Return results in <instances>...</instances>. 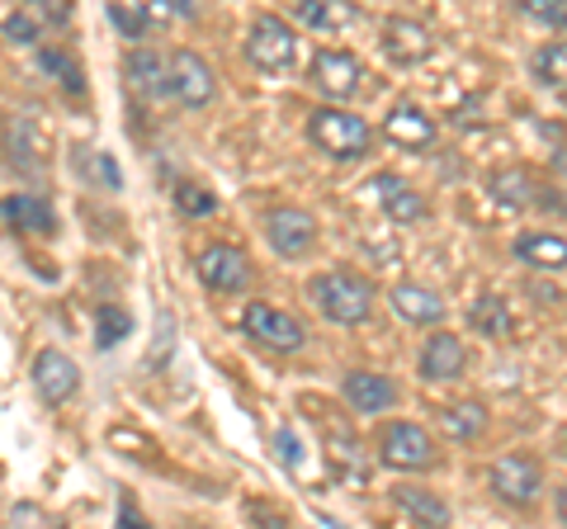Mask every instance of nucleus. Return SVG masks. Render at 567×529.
<instances>
[{"label": "nucleus", "instance_id": "f257e3e1", "mask_svg": "<svg viewBox=\"0 0 567 529\" xmlns=\"http://www.w3.org/2000/svg\"><path fill=\"white\" fill-rule=\"evenodd\" d=\"M312 303L322 317H331V322L341 326H354V322H369V312H374V289H369V279L350 274V270H327L317 274L312 284Z\"/></svg>", "mask_w": 567, "mask_h": 529}, {"label": "nucleus", "instance_id": "f03ea898", "mask_svg": "<svg viewBox=\"0 0 567 529\" xmlns=\"http://www.w3.org/2000/svg\"><path fill=\"white\" fill-rule=\"evenodd\" d=\"M308 133L336 162H354V156H364L374 147V128H369L360 114H346V110H317L308 118Z\"/></svg>", "mask_w": 567, "mask_h": 529}, {"label": "nucleus", "instance_id": "7ed1b4c3", "mask_svg": "<svg viewBox=\"0 0 567 529\" xmlns=\"http://www.w3.org/2000/svg\"><path fill=\"white\" fill-rule=\"evenodd\" d=\"M246 62L265 76H284L298 62V33L279 14H260L251 33H246Z\"/></svg>", "mask_w": 567, "mask_h": 529}, {"label": "nucleus", "instance_id": "20e7f679", "mask_svg": "<svg viewBox=\"0 0 567 529\" xmlns=\"http://www.w3.org/2000/svg\"><path fill=\"white\" fill-rule=\"evenodd\" d=\"M379 458L398 473H425L435 464V439L416 421H393V426L379 431Z\"/></svg>", "mask_w": 567, "mask_h": 529}, {"label": "nucleus", "instance_id": "39448f33", "mask_svg": "<svg viewBox=\"0 0 567 529\" xmlns=\"http://www.w3.org/2000/svg\"><path fill=\"white\" fill-rule=\"evenodd\" d=\"M166 95L181 100L185 110H208V100L218 95V81H213V66L199 58V52H171L166 58Z\"/></svg>", "mask_w": 567, "mask_h": 529}, {"label": "nucleus", "instance_id": "423d86ee", "mask_svg": "<svg viewBox=\"0 0 567 529\" xmlns=\"http://www.w3.org/2000/svg\"><path fill=\"white\" fill-rule=\"evenodd\" d=\"M487 487L496 491V501H506V506H535L539 501V491H544V473L535 458H525V454H502L496 464L487 468Z\"/></svg>", "mask_w": 567, "mask_h": 529}, {"label": "nucleus", "instance_id": "0eeeda50", "mask_svg": "<svg viewBox=\"0 0 567 529\" xmlns=\"http://www.w3.org/2000/svg\"><path fill=\"white\" fill-rule=\"evenodd\" d=\"M241 326H246V336H256L260 345L279 350V355H293V350H303V341H308V331H303V322H298V317L279 312V308H265V303L246 308Z\"/></svg>", "mask_w": 567, "mask_h": 529}, {"label": "nucleus", "instance_id": "6e6552de", "mask_svg": "<svg viewBox=\"0 0 567 529\" xmlns=\"http://www.w3.org/2000/svg\"><path fill=\"white\" fill-rule=\"evenodd\" d=\"M312 85L331 100H350L364 85V62L346 48H322L312 58Z\"/></svg>", "mask_w": 567, "mask_h": 529}, {"label": "nucleus", "instance_id": "1a4fd4ad", "mask_svg": "<svg viewBox=\"0 0 567 529\" xmlns=\"http://www.w3.org/2000/svg\"><path fill=\"white\" fill-rule=\"evenodd\" d=\"M33 387H39V397L48 402V407H62V402L76 397L81 387V369L71 355H62V350H39V360H33Z\"/></svg>", "mask_w": 567, "mask_h": 529}, {"label": "nucleus", "instance_id": "9d476101", "mask_svg": "<svg viewBox=\"0 0 567 529\" xmlns=\"http://www.w3.org/2000/svg\"><path fill=\"white\" fill-rule=\"evenodd\" d=\"M383 137L402 152H431L435 147V118L421 104H393L383 118Z\"/></svg>", "mask_w": 567, "mask_h": 529}, {"label": "nucleus", "instance_id": "9b49d317", "mask_svg": "<svg viewBox=\"0 0 567 529\" xmlns=\"http://www.w3.org/2000/svg\"><path fill=\"white\" fill-rule=\"evenodd\" d=\"M199 279L218 293H241L251 284V260H246V251H237V246H208L199 256Z\"/></svg>", "mask_w": 567, "mask_h": 529}, {"label": "nucleus", "instance_id": "f8f14e48", "mask_svg": "<svg viewBox=\"0 0 567 529\" xmlns=\"http://www.w3.org/2000/svg\"><path fill=\"white\" fill-rule=\"evenodd\" d=\"M346 402H350V412H360V416H383L388 407L398 402V383L388 378V374H374V369H354V374H346Z\"/></svg>", "mask_w": 567, "mask_h": 529}, {"label": "nucleus", "instance_id": "ddd939ff", "mask_svg": "<svg viewBox=\"0 0 567 529\" xmlns=\"http://www.w3.org/2000/svg\"><path fill=\"white\" fill-rule=\"evenodd\" d=\"M0 222H6L10 232H24V237L58 232V214H52V204L39 199V194H10V199H0Z\"/></svg>", "mask_w": 567, "mask_h": 529}, {"label": "nucleus", "instance_id": "4468645a", "mask_svg": "<svg viewBox=\"0 0 567 529\" xmlns=\"http://www.w3.org/2000/svg\"><path fill=\"white\" fill-rule=\"evenodd\" d=\"M383 52H388V62H398V66H416L435 52V33L416 20H388L383 24Z\"/></svg>", "mask_w": 567, "mask_h": 529}, {"label": "nucleus", "instance_id": "2eb2a0df", "mask_svg": "<svg viewBox=\"0 0 567 529\" xmlns=\"http://www.w3.org/2000/svg\"><path fill=\"white\" fill-rule=\"evenodd\" d=\"M265 232H270V246L279 256H303L317 241V222L303 208H279V214H270V222H265Z\"/></svg>", "mask_w": 567, "mask_h": 529}, {"label": "nucleus", "instance_id": "dca6fc26", "mask_svg": "<svg viewBox=\"0 0 567 529\" xmlns=\"http://www.w3.org/2000/svg\"><path fill=\"white\" fill-rule=\"evenodd\" d=\"M464 364H468V350H464L458 336H450V331H435V336L425 341V350H421V378H431V383L458 378L464 374Z\"/></svg>", "mask_w": 567, "mask_h": 529}, {"label": "nucleus", "instance_id": "f3484780", "mask_svg": "<svg viewBox=\"0 0 567 529\" xmlns=\"http://www.w3.org/2000/svg\"><path fill=\"white\" fill-rule=\"evenodd\" d=\"M388 308H393L402 322H412V326H435L440 317H445V298H440L435 289H425V284H393Z\"/></svg>", "mask_w": 567, "mask_h": 529}, {"label": "nucleus", "instance_id": "a211bd4d", "mask_svg": "<svg viewBox=\"0 0 567 529\" xmlns=\"http://www.w3.org/2000/svg\"><path fill=\"white\" fill-rule=\"evenodd\" d=\"M374 194L393 222H421L425 218V199L406 180H398V175H374Z\"/></svg>", "mask_w": 567, "mask_h": 529}, {"label": "nucleus", "instance_id": "6ab92c4d", "mask_svg": "<svg viewBox=\"0 0 567 529\" xmlns=\"http://www.w3.org/2000/svg\"><path fill=\"white\" fill-rule=\"evenodd\" d=\"M516 260L529 270H567V237L558 232H529L516 241Z\"/></svg>", "mask_w": 567, "mask_h": 529}, {"label": "nucleus", "instance_id": "aec40b11", "mask_svg": "<svg viewBox=\"0 0 567 529\" xmlns=\"http://www.w3.org/2000/svg\"><path fill=\"white\" fill-rule=\"evenodd\" d=\"M71 166H76V175L85 185H100V189H123V170L110 152L100 147H71Z\"/></svg>", "mask_w": 567, "mask_h": 529}, {"label": "nucleus", "instance_id": "412c9836", "mask_svg": "<svg viewBox=\"0 0 567 529\" xmlns=\"http://www.w3.org/2000/svg\"><path fill=\"white\" fill-rule=\"evenodd\" d=\"M289 6L303 14L308 29H317V33H336V29H346L354 20L350 0H289Z\"/></svg>", "mask_w": 567, "mask_h": 529}, {"label": "nucleus", "instance_id": "4be33fe9", "mask_svg": "<svg viewBox=\"0 0 567 529\" xmlns=\"http://www.w3.org/2000/svg\"><path fill=\"white\" fill-rule=\"evenodd\" d=\"M468 322L477 336H487V341H506L511 336V308H506V298H496V293H483L477 303L468 308Z\"/></svg>", "mask_w": 567, "mask_h": 529}, {"label": "nucleus", "instance_id": "5701e85b", "mask_svg": "<svg viewBox=\"0 0 567 529\" xmlns=\"http://www.w3.org/2000/svg\"><path fill=\"white\" fill-rule=\"evenodd\" d=\"M6 137H10V162L24 170L43 166V137L33 128V118H6Z\"/></svg>", "mask_w": 567, "mask_h": 529}, {"label": "nucleus", "instance_id": "b1692460", "mask_svg": "<svg viewBox=\"0 0 567 529\" xmlns=\"http://www.w3.org/2000/svg\"><path fill=\"white\" fill-rule=\"evenodd\" d=\"M123 72H128V81L142 95H156V100L166 95V58H156V52H147V48L128 52V66H123Z\"/></svg>", "mask_w": 567, "mask_h": 529}, {"label": "nucleus", "instance_id": "393cba45", "mask_svg": "<svg viewBox=\"0 0 567 529\" xmlns=\"http://www.w3.org/2000/svg\"><path fill=\"white\" fill-rule=\"evenodd\" d=\"M327 458H331V468L341 473V478H346L350 487H364V483H369V464H364V449L354 445V439H350L346 431H336V435H331V449H327Z\"/></svg>", "mask_w": 567, "mask_h": 529}, {"label": "nucleus", "instance_id": "a878e982", "mask_svg": "<svg viewBox=\"0 0 567 529\" xmlns=\"http://www.w3.org/2000/svg\"><path fill=\"white\" fill-rule=\"evenodd\" d=\"M393 501H398V510H406V516H412L416 525H450V506L440 501V497H431V491H421V487H398Z\"/></svg>", "mask_w": 567, "mask_h": 529}, {"label": "nucleus", "instance_id": "bb28decb", "mask_svg": "<svg viewBox=\"0 0 567 529\" xmlns=\"http://www.w3.org/2000/svg\"><path fill=\"white\" fill-rule=\"evenodd\" d=\"M440 426H445V435H454V439H473V435L487 431V412L477 407V402H458V407L440 412Z\"/></svg>", "mask_w": 567, "mask_h": 529}, {"label": "nucleus", "instance_id": "cd10ccee", "mask_svg": "<svg viewBox=\"0 0 567 529\" xmlns=\"http://www.w3.org/2000/svg\"><path fill=\"white\" fill-rule=\"evenodd\" d=\"M39 66H43V72H48L52 81H58V85H66L71 95H81V91H85L81 62L71 58V52H62V48H43V52H39Z\"/></svg>", "mask_w": 567, "mask_h": 529}, {"label": "nucleus", "instance_id": "c85d7f7f", "mask_svg": "<svg viewBox=\"0 0 567 529\" xmlns=\"http://www.w3.org/2000/svg\"><path fill=\"white\" fill-rule=\"evenodd\" d=\"M175 208H181L185 218H208L213 208H218V194L204 189V185H194V180H185V185H175Z\"/></svg>", "mask_w": 567, "mask_h": 529}, {"label": "nucleus", "instance_id": "c756f323", "mask_svg": "<svg viewBox=\"0 0 567 529\" xmlns=\"http://www.w3.org/2000/svg\"><path fill=\"white\" fill-rule=\"evenodd\" d=\"M95 336H100V350H114L123 336H133V317L118 312V308H100L95 312Z\"/></svg>", "mask_w": 567, "mask_h": 529}, {"label": "nucleus", "instance_id": "7c9ffc66", "mask_svg": "<svg viewBox=\"0 0 567 529\" xmlns=\"http://www.w3.org/2000/svg\"><path fill=\"white\" fill-rule=\"evenodd\" d=\"M535 66H539V76H544L548 85L567 91V43H548V48H539Z\"/></svg>", "mask_w": 567, "mask_h": 529}, {"label": "nucleus", "instance_id": "2f4dec72", "mask_svg": "<svg viewBox=\"0 0 567 529\" xmlns=\"http://www.w3.org/2000/svg\"><path fill=\"white\" fill-rule=\"evenodd\" d=\"M516 6L548 29H567V0H516Z\"/></svg>", "mask_w": 567, "mask_h": 529}, {"label": "nucleus", "instance_id": "473e14b6", "mask_svg": "<svg viewBox=\"0 0 567 529\" xmlns=\"http://www.w3.org/2000/svg\"><path fill=\"white\" fill-rule=\"evenodd\" d=\"M492 189H496V199H502V204H516V208L529 199L520 170H496V175H492Z\"/></svg>", "mask_w": 567, "mask_h": 529}, {"label": "nucleus", "instance_id": "72a5a7b5", "mask_svg": "<svg viewBox=\"0 0 567 529\" xmlns=\"http://www.w3.org/2000/svg\"><path fill=\"white\" fill-rule=\"evenodd\" d=\"M6 39L14 48H33V43H39V20H33V14H10V20H6Z\"/></svg>", "mask_w": 567, "mask_h": 529}, {"label": "nucleus", "instance_id": "f704fd0d", "mask_svg": "<svg viewBox=\"0 0 567 529\" xmlns=\"http://www.w3.org/2000/svg\"><path fill=\"white\" fill-rule=\"evenodd\" d=\"M110 20L123 29V33H128V39H142V33H147L152 24L147 20H142V14L137 10H128V6H110Z\"/></svg>", "mask_w": 567, "mask_h": 529}, {"label": "nucleus", "instance_id": "c9c22d12", "mask_svg": "<svg viewBox=\"0 0 567 529\" xmlns=\"http://www.w3.org/2000/svg\"><path fill=\"white\" fill-rule=\"evenodd\" d=\"M133 10H137L147 24H171V20H175V6H171V0H133Z\"/></svg>", "mask_w": 567, "mask_h": 529}, {"label": "nucleus", "instance_id": "e433bc0d", "mask_svg": "<svg viewBox=\"0 0 567 529\" xmlns=\"http://www.w3.org/2000/svg\"><path fill=\"white\" fill-rule=\"evenodd\" d=\"M29 6H39L48 20H66V10H71V0H29Z\"/></svg>", "mask_w": 567, "mask_h": 529}, {"label": "nucleus", "instance_id": "4c0bfd02", "mask_svg": "<svg viewBox=\"0 0 567 529\" xmlns=\"http://www.w3.org/2000/svg\"><path fill=\"white\" fill-rule=\"evenodd\" d=\"M279 458H289V464H298V439H293V435H279Z\"/></svg>", "mask_w": 567, "mask_h": 529}, {"label": "nucleus", "instance_id": "58836bf2", "mask_svg": "<svg viewBox=\"0 0 567 529\" xmlns=\"http://www.w3.org/2000/svg\"><path fill=\"white\" fill-rule=\"evenodd\" d=\"M175 14H194V0H171Z\"/></svg>", "mask_w": 567, "mask_h": 529}, {"label": "nucleus", "instance_id": "ea45409f", "mask_svg": "<svg viewBox=\"0 0 567 529\" xmlns=\"http://www.w3.org/2000/svg\"><path fill=\"white\" fill-rule=\"evenodd\" d=\"M558 520H563V525H567V487H563V491H558Z\"/></svg>", "mask_w": 567, "mask_h": 529}]
</instances>
